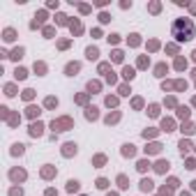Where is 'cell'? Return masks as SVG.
Here are the masks:
<instances>
[{
	"label": "cell",
	"instance_id": "6da1fadb",
	"mask_svg": "<svg viewBox=\"0 0 196 196\" xmlns=\"http://www.w3.org/2000/svg\"><path fill=\"white\" fill-rule=\"evenodd\" d=\"M171 35L175 37V42H189L196 37V26L192 19H175L171 23Z\"/></svg>",
	"mask_w": 196,
	"mask_h": 196
},
{
	"label": "cell",
	"instance_id": "7a4b0ae2",
	"mask_svg": "<svg viewBox=\"0 0 196 196\" xmlns=\"http://www.w3.org/2000/svg\"><path fill=\"white\" fill-rule=\"evenodd\" d=\"M85 58H88V60H97L99 58V49L97 46H88V49H85Z\"/></svg>",
	"mask_w": 196,
	"mask_h": 196
},
{
	"label": "cell",
	"instance_id": "3957f363",
	"mask_svg": "<svg viewBox=\"0 0 196 196\" xmlns=\"http://www.w3.org/2000/svg\"><path fill=\"white\" fill-rule=\"evenodd\" d=\"M97 111H99L97 106H88V108H85V118H88V120H97V118H99Z\"/></svg>",
	"mask_w": 196,
	"mask_h": 196
},
{
	"label": "cell",
	"instance_id": "277c9868",
	"mask_svg": "<svg viewBox=\"0 0 196 196\" xmlns=\"http://www.w3.org/2000/svg\"><path fill=\"white\" fill-rule=\"evenodd\" d=\"M122 155H125V157H134V155H136V145L125 143V145H122Z\"/></svg>",
	"mask_w": 196,
	"mask_h": 196
},
{
	"label": "cell",
	"instance_id": "5b68a950",
	"mask_svg": "<svg viewBox=\"0 0 196 196\" xmlns=\"http://www.w3.org/2000/svg\"><path fill=\"white\" fill-rule=\"evenodd\" d=\"M79 69H81V65H79V63H69V65L65 67V74H67V76H74Z\"/></svg>",
	"mask_w": 196,
	"mask_h": 196
},
{
	"label": "cell",
	"instance_id": "8992f818",
	"mask_svg": "<svg viewBox=\"0 0 196 196\" xmlns=\"http://www.w3.org/2000/svg\"><path fill=\"white\" fill-rule=\"evenodd\" d=\"M42 129H44L42 122H33L30 125V136H42Z\"/></svg>",
	"mask_w": 196,
	"mask_h": 196
},
{
	"label": "cell",
	"instance_id": "52a82bcc",
	"mask_svg": "<svg viewBox=\"0 0 196 196\" xmlns=\"http://www.w3.org/2000/svg\"><path fill=\"white\" fill-rule=\"evenodd\" d=\"M63 155H65V157H69V155H76V143H65Z\"/></svg>",
	"mask_w": 196,
	"mask_h": 196
},
{
	"label": "cell",
	"instance_id": "ba28073f",
	"mask_svg": "<svg viewBox=\"0 0 196 196\" xmlns=\"http://www.w3.org/2000/svg\"><path fill=\"white\" fill-rule=\"evenodd\" d=\"M168 166H171V164L166 162V159H159V162L155 164V168H157L159 173H166V171H168Z\"/></svg>",
	"mask_w": 196,
	"mask_h": 196
},
{
	"label": "cell",
	"instance_id": "9c48e42d",
	"mask_svg": "<svg viewBox=\"0 0 196 196\" xmlns=\"http://www.w3.org/2000/svg\"><path fill=\"white\" fill-rule=\"evenodd\" d=\"M122 76H125L127 81H131V79L136 76V72H134V67H122Z\"/></svg>",
	"mask_w": 196,
	"mask_h": 196
},
{
	"label": "cell",
	"instance_id": "30bf717a",
	"mask_svg": "<svg viewBox=\"0 0 196 196\" xmlns=\"http://www.w3.org/2000/svg\"><path fill=\"white\" fill-rule=\"evenodd\" d=\"M69 30H72V33H74V35H79V33H81V30H83V26H81L79 21H72V23H69Z\"/></svg>",
	"mask_w": 196,
	"mask_h": 196
},
{
	"label": "cell",
	"instance_id": "8fae6325",
	"mask_svg": "<svg viewBox=\"0 0 196 196\" xmlns=\"http://www.w3.org/2000/svg\"><path fill=\"white\" fill-rule=\"evenodd\" d=\"M164 72H168V67L164 65V63H162V65H157V67H155V76H164Z\"/></svg>",
	"mask_w": 196,
	"mask_h": 196
},
{
	"label": "cell",
	"instance_id": "7c38bea8",
	"mask_svg": "<svg viewBox=\"0 0 196 196\" xmlns=\"http://www.w3.org/2000/svg\"><path fill=\"white\" fill-rule=\"evenodd\" d=\"M99 88H101V85H99L97 81H90V83H88V92H99Z\"/></svg>",
	"mask_w": 196,
	"mask_h": 196
},
{
	"label": "cell",
	"instance_id": "4fadbf2b",
	"mask_svg": "<svg viewBox=\"0 0 196 196\" xmlns=\"http://www.w3.org/2000/svg\"><path fill=\"white\" fill-rule=\"evenodd\" d=\"M14 30H12V28H7V30H5V37H2V39H5V42H14Z\"/></svg>",
	"mask_w": 196,
	"mask_h": 196
},
{
	"label": "cell",
	"instance_id": "5bb4252c",
	"mask_svg": "<svg viewBox=\"0 0 196 196\" xmlns=\"http://www.w3.org/2000/svg\"><path fill=\"white\" fill-rule=\"evenodd\" d=\"M39 113H42V111H39L37 106H28V118H37Z\"/></svg>",
	"mask_w": 196,
	"mask_h": 196
},
{
	"label": "cell",
	"instance_id": "9a60e30c",
	"mask_svg": "<svg viewBox=\"0 0 196 196\" xmlns=\"http://www.w3.org/2000/svg\"><path fill=\"white\" fill-rule=\"evenodd\" d=\"M138 37H141V35H129V46H138V44H141V39H138Z\"/></svg>",
	"mask_w": 196,
	"mask_h": 196
},
{
	"label": "cell",
	"instance_id": "2e32d148",
	"mask_svg": "<svg viewBox=\"0 0 196 196\" xmlns=\"http://www.w3.org/2000/svg\"><path fill=\"white\" fill-rule=\"evenodd\" d=\"M141 189L143 192H150L152 189V180H141Z\"/></svg>",
	"mask_w": 196,
	"mask_h": 196
},
{
	"label": "cell",
	"instance_id": "e0dca14e",
	"mask_svg": "<svg viewBox=\"0 0 196 196\" xmlns=\"http://www.w3.org/2000/svg\"><path fill=\"white\" fill-rule=\"evenodd\" d=\"M67 189H69V192H76V189H79V180H69V182H67Z\"/></svg>",
	"mask_w": 196,
	"mask_h": 196
},
{
	"label": "cell",
	"instance_id": "ac0fdd59",
	"mask_svg": "<svg viewBox=\"0 0 196 196\" xmlns=\"http://www.w3.org/2000/svg\"><path fill=\"white\" fill-rule=\"evenodd\" d=\"M67 19H69V16H65V14H58V16H56V23H58V26H65Z\"/></svg>",
	"mask_w": 196,
	"mask_h": 196
},
{
	"label": "cell",
	"instance_id": "d6986e66",
	"mask_svg": "<svg viewBox=\"0 0 196 196\" xmlns=\"http://www.w3.org/2000/svg\"><path fill=\"white\" fill-rule=\"evenodd\" d=\"M44 104H46L49 108H56V106H58V99H56V97H49L46 101H44Z\"/></svg>",
	"mask_w": 196,
	"mask_h": 196
},
{
	"label": "cell",
	"instance_id": "ffe728a7",
	"mask_svg": "<svg viewBox=\"0 0 196 196\" xmlns=\"http://www.w3.org/2000/svg\"><path fill=\"white\" fill-rule=\"evenodd\" d=\"M185 67H187V60H185V58H178V60H175V69H185Z\"/></svg>",
	"mask_w": 196,
	"mask_h": 196
},
{
	"label": "cell",
	"instance_id": "44dd1931",
	"mask_svg": "<svg viewBox=\"0 0 196 196\" xmlns=\"http://www.w3.org/2000/svg\"><path fill=\"white\" fill-rule=\"evenodd\" d=\"M99 74H106V72H108V69H111V65H108V63H99Z\"/></svg>",
	"mask_w": 196,
	"mask_h": 196
},
{
	"label": "cell",
	"instance_id": "7402d4cb",
	"mask_svg": "<svg viewBox=\"0 0 196 196\" xmlns=\"http://www.w3.org/2000/svg\"><path fill=\"white\" fill-rule=\"evenodd\" d=\"M14 74H16V79H26V76H28V72H26V69H21V67H16V72H14Z\"/></svg>",
	"mask_w": 196,
	"mask_h": 196
},
{
	"label": "cell",
	"instance_id": "603a6c76",
	"mask_svg": "<svg viewBox=\"0 0 196 196\" xmlns=\"http://www.w3.org/2000/svg\"><path fill=\"white\" fill-rule=\"evenodd\" d=\"M23 148H26V145L16 143V145H14V150H12V155H23Z\"/></svg>",
	"mask_w": 196,
	"mask_h": 196
},
{
	"label": "cell",
	"instance_id": "cb8c5ba5",
	"mask_svg": "<svg viewBox=\"0 0 196 196\" xmlns=\"http://www.w3.org/2000/svg\"><path fill=\"white\" fill-rule=\"evenodd\" d=\"M159 150H162V145H159V143H152L150 148H145V152H159Z\"/></svg>",
	"mask_w": 196,
	"mask_h": 196
},
{
	"label": "cell",
	"instance_id": "d4e9b609",
	"mask_svg": "<svg viewBox=\"0 0 196 196\" xmlns=\"http://www.w3.org/2000/svg\"><path fill=\"white\" fill-rule=\"evenodd\" d=\"M118 185H120L122 189H125V187H129V185H127V178H125V175H118Z\"/></svg>",
	"mask_w": 196,
	"mask_h": 196
},
{
	"label": "cell",
	"instance_id": "484cf974",
	"mask_svg": "<svg viewBox=\"0 0 196 196\" xmlns=\"http://www.w3.org/2000/svg\"><path fill=\"white\" fill-rule=\"evenodd\" d=\"M99 21H101V23H108V21H111V16H108L106 12H101V14H99Z\"/></svg>",
	"mask_w": 196,
	"mask_h": 196
},
{
	"label": "cell",
	"instance_id": "4316f807",
	"mask_svg": "<svg viewBox=\"0 0 196 196\" xmlns=\"http://www.w3.org/2000/svg\"><path fill=\"white\" fill-rule=\"evenodd\" d=\"M21 56H23V49H16V51H14V53H12V56H9V58H14V60H19V58H21Z\"/></svg>",
	"mask_w": 196,
	"mask_h": 196
},
{
	"label": "cell",
	"instance_id": "83f0119b",
	"mask_svg": "<svg viewBox=\"0 0 196 196\" xmlns=\"http://www.w3.org/2000/svg\"><path fill=\"white\" fill-rule=\"evenodd\" d=\"M113 60L115 63H122V51H113Z\"/></svg>",
	"mask_w": 196,
	"mask_h": 196
},
{
	"label": "cell",
	"instance_id": "f1b7e54d",
	"mask_svg": "<svg viewBox=\"0 0 196 196\" xmlns=\"http://www.w3.org/2000/svg\"><path fill=\"white\" fill-rule=\"evenodd\" d=\"M178 115H180V118H187V115H189V108H185V106H180V111H178Z\"/></svg>",
	"mask_w": 196,
	"mask_h": 196
},
{
	"label": "cell",
	"instance_id": "f546056e",
	"mask_svg": "<svg viewBox=\"0 0 196 196\" xmlns=\"http://www.w3.org/2000/svg\"><path fill=\"white\" fill-rule=\"evenodd\" d=\"M118 118H120V115H118V113H113V115H108V118H106V122H108V125H111V122H118Z\"/></svg>",
	"mask_w": 196,
	"mask_h": 196
},
{
	"label": "cell",
	"instance_id": "4dcf8cb0",
	"mask_svg": "<svg viewBox=\"0 0 196 196\" xmlns=\"http://www.w3.org/2000/svg\"><path fill=\"white\" fill-rule=\"evenodd\" d=\"M106 185H108V182H106L104 178H99V180H97V187H99V189H106Z\"/></svg>",
	"mask_w": 196,
	"mask_h": 196
},
{
	"label": "cell",
	"instance_id": "1f68e13d",
	"mask_svg": "<svg viewBox=\"0 0 196 196\" xmlns=\"http://www.w3.org/2000/svg\"><path fill=\"white\" fill-rule=\"evenodd\" d=\"M115 104H118L115 97H106V106H115Z\"/></svg>",
	"mask_w": 196,
	"mask_h": 196
},
{
	"label": "cell",
	"instance_id": "d6a6232c",
	"mask_svg": "<svg viewBox=\"0 0 196 196\" xmlns=\"http://www.w3.org/2000/svg\"><path fill=\"white\" fill-rule=\"evenodd\" d=\"M148 166H150V164H148V162H138V166H136V168H138V171H141V173H143V171H145V168H148Z\"/></svg>",
	"mask_w": 196,
	"mask_h": 196
},
{
	"label": "cell",
	"instance_id": "836d02e7",
	"mask_svg": "<svg viewBox=\"0 0 196 196\" xmlns=\"http://www.w3.org/2000/svg\"><path fill=\"white\" fill-rule=\"evenodd\" d=\"M118 39H120V35H108V42L111 44H118Z\"/></svg>",
	"mask_w": 196,
	"mask_h": 196
},
{
	"label": "cell",
	"instance_id": "e575fe53",
	"mask_svg": "<svg viewBox=\"0 0 196 196\" xmlns=\"http://www.w3.org/2000/svg\"><path fill=\"white\" fill-rule=\"evenodd\" d=\"M171 127H173V122H171V120H164V129L171 131Z\"/></svg>",
	"mask_w": 196,
	"mask_h": 196
},
{
	"label": "cell",
	"instance_id": "d590c367",
	"mask_svg": "<svg viewBox=\"0 0 196 196\" xmlns=\"http://www.w3.org/2000/svg\"><path fill=\"white\" fill-rule=\"evenodd\" d=\"M33 95H35V90H26V92H23V97H26V99H33Z\"/></svg>",
	"mask_w": 196,
	"mask_h": 196
},
{
	"label": "cell",
	"instance_id": "8d00e7d4",
	"mask_svg": "<svg viewBox=\"0 0 196 196\" xmlns=\"http://www.w3.org/2000/svg\"><path fill=\"white\" fill-rule=\"evenodd\" d=\"M166 51H168V53H175V51H178V46H175V44H171V46H166Z\"/></svg>",
	"mask_w": 196,
	"mask_h": 196
},
{
	"label": "cell",
	"instance_id": "74e56055",
	"mask_svg": "<svg viewBox=\"0 0 196 196\" xmlns=\"http://www.w3.org/2000/svg\"><path fill=\"white\" fill-rule=\"evenodd\" d=\"M106 81H108V83H115V76H113V72H111V74H106Z\"/></svg>",
	"mask_w": 196,
	"mask_h": 196
},
{
	"label": "cell",
	"instance_id": "f35d334b",
	"mask_svg": "<svg viewBox=\"0 0 196 196\" xmlns=\"http://www.w3.org/2000/svg\"><path fill=\"white\" fill-rule=\"evenodd\" d=\"M120 95H129V88L127 85H120Z\"/></svg>",
	"mask_w": 196,
	"mask_h": 196
},
{
	"label": "cell",
	"instance_id": "ab89813d",
	"mask_svg": "<svg viewBox=\"0 0 196 196\" xmlns=\"http://www.w3.org/2000/svg\"><path fill=\"white\" fill-rule=\"evenodd\" d=\"M21 194H23L21 189H12V192H9V196H21Z\"/></svg>",
	"mask_w": 196,
	"mask_h": 196
},
{
	"label": "cell",
	"instance_id": "60d3db41",
	"mask_svg": "<svg viewBox=\"0 0 196 196\" xmlns=\"http://www.w3.org/2000/svg\"><path fill=\"white\" fill-rule=\"evenodd\" d=\"M192 58H194V60H196V49H194V53H192Z\"/></svg>",
	"mask_w": 196,
	"mask_h": 196
},
{
	"label": "cell",
	"instance_id": "b9f144b4",
	"mask_svg": "<svg viewBox=\"0 0 196 196\" xmlns=\"http://www.w3.org/2000/svg\"><path fill=\"white\" fill-rule=\"evenodd\" d=\"M108 196H118V194H108Z\"/></svg>",
	"mask_w": 196,
	"mask_h": 196
},
{
	"label": "cell",
	"instance_id": "7bdbcfd3",
	"mask_svg": "<svg viewBox=\"0 0 196 196\" xmlns=\"http://www.w3.org/2000/svg\"><path fill=\"white\" fill-rule=\"evenodd\" d=\"M194 106H196V99H194Z\"/></svg>",
	"mask_w": 196,
	"mask_h": 196
}]
</instances>
